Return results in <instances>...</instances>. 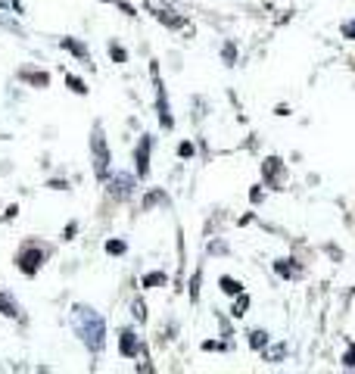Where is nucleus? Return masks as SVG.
<instances>
[{"instance_id":"obj_1","label":"nucleus","mask_w":355,"mask_h":374,"mask_svg":"<svg viewBox=\"0 0 355 374\" xmlns=\"http://www.w3.org/2000/svg\"><path fill=\"white\" fill-rule=\"evenodd\" d=\"M75 330H78V337L84 340V347H91L93 352L97 349H103V343H106V325H103V318H100L93 309L88 306H75Z\"/></svg>"},{"instance_id":"obj_2","label":"nucleus","mask_w":355,"mask_h":374,"mask_svg":"<svg viewBox=\"0 0 355 374\" xmlns=\"http://www.w3.org/2000/svg\"><path fill=\"white\" fill-rule=\"evenodd\" d=\"M91 150H93V172H97L100 178L110 172V150H106V141H103V131H93L91 138Z\"/></svg>"},{"instance_id":"obj_3","label":"nucleus","mask_w":355,"mask_h":374,"mask_svg":"<svg viewBox=\"0 0 355 374\" xmlns=\"http://www.w3.org/2000/svg\"><path fill=\"white\" fill-rule=\"evenodd\" d=\"M134 193V178L131 175H112L110 178V197H115V200H128Z\"/></svg>"},{"instance_id":"obj_4","label":"nucleus","mask_w":355,"mask_h":374,"mask_svg":"<svg viewBox=\"0 0 355 374\" xmlns=\"http://www.w3.org/2000/svg\"><path fill=\"white\" fill-rule=\"evenodd\" d=\"M41 262H44V253H41V250H25L22 259H19V265H22L25 275H34Z\"/></svg>"},{"instance_id":"obj_5","label":"nucleus","mask_w":355,"mask_h":374,"mask_svg":"<svg viewBox=\"0 0 355 374\" xmlns=\"http://www.w3.org/2000/svg\"><path fill=\"white\" fill-rule=\"evenodd\" d=\"M147 169H150V138H143L141 147H137V172L147 175Z\"/></svg>"},{"instance_id":"obj_6","label":"nucleus","mask_w":355,"mask_h":374,"mask_svg":"<svg viewBox=\"0 0 355 374\" xmlns=\"http://www.w3.org/2000/svg\"><path fill=\"white\" fill-rule=\"evenodd\" d=\"M0 312H4V315H10V318H16V315H19V306L13 303V299L6 297V293H0Z\"/></svg>"},{"instance_id":"obj_7","label":"nucleus","mask_w":355,"mask_h":374,"mask_svg":"<svg viewBox=\"0 0 355 374\" xmlns=\"http://www.w3.org/2000/svg\"><path fill=\"white\" fill-rule=\"evenodd\" d=\"M122 352H125V356H134L137 352V340H134V334H122Z\"/></svg>"},{"instance_id":"obj_8","label":"nucleus","mask_w":355,"mask_h":374,"mask_svg":"<svg viewBox=\"0 0 355 374\" xmlns=\"http://www.w3.org/2000/svg\"><path fill=\"white\" fill-rule=\"evenodd\" d=\"M278 271H280V275H293V278H299V269H296V265H287V262H278Z\"/></svg>"},{"instance_id":"obj_9","label":"nucleus","mask_w":355,"mask_h":374,"mask_svg":"<svg viewBox=\"0 0 355 374\" xmlns=\"http://www.w3.org/2000/svg\"><path fill=\"white\" fill-rule=\"evenodd\" d=\"M221 287H224L228 293H240V284H237V280H231V278H224V280H221Z\"/></svg>"},{"instance_id":"obj_10","label":"nucleus","mask_w":355,"mask_h":374,"mask_svg":"<svg viewBox=\"0 0 355 374\" xmlns=\"http://www.w3.org/2000/svg\"><path fill=\"white\" fill-rule=\"evenodd\" d=\"M106 250H110V253H125V243H122V240H110V243H106Z\"/></svg>"},{"instance_id":"obj_11","label":"nucleus","mask_w":355,"mask_h":374,"mask_svg":"<svg viewBox=\"0 0 355 374\" xmlns=\"http://www.w3.org/2000/svg\"><path fill=\"white\" fill-rule=\"evenodd\" d=\"M262 343H268V337L262 330H256V334H252V347H262Z\"/></svg>"},{"instance_id":"obj_12","label":"nucleus","mask_w":355,"mask_h":374,"mask_svg":"<svg viewBox=\"0 0 355 374\" xmlns=\"http://www.w3.org/2000/svg\"><path fill=\"white\" fill-rule=\"evenodd\" d=\"M63 44H66L69 50H75V53H78V56H82V53H84V47H82V44H75V41H69V38H66V41H63Z\"/></svg>"},{"instance_id":"obj_13","label":"nucleus","mask_w":355,"mask_h":374,"mask_svg":"<svg viewBox=\"0 0 355 374\" xmlns=\"http://www.w3.org/2000/svg\"><path fill=\"white\" fill-rule=\"evenodd\" d=\"M343 34H346V38H355V22H346L343 25Z\"/></svg>"},{"instance_id":"obj_14","label":"nucleus","mask_w":355,"mask_h":374,"mask_svg":"<svg viewBox=\"0 0 355 374\" xmlns=\"http://www.w3.org/2000/svg\"><path fill=\"white\" fill-rule=\"evenodd\" d=\"M69 84H72V88H75L78 94H84V84H82V82H78V78H69Z\"/></svg>"},{"instance_id":"obj_15","label":"nucleus","mask_w":355,"mask_h":374,"mask_svg":"<svg viewBox=\"0 0 355 374\" xmlns=\"http://www.w3.org/2000/svg\"><path fill=\"white\" fill-rule=\"evenodd\" d=\"M112 56L122 63V60H125V50H122V47H112Z\"/></svg>"},{"instance_id":"obj_16","label":"nucleus","mask_w":355,"mask_h":374,"mask_svg":"<svg viewBox=\"0 0 355 374\" xmlns=\"http://www.w3.org/2000/svg\"><path fill=\"white\" fill-rule=\"evenodd\" d=\"M346 365H355V347H352L349 352H346Z\"/></svg>"},{"instance_id":"obj_17","label":"nucleus","mask_w":355,"mask_h":374,"mask_svg":"<svg viewBox=\"0 0 355 374\" xmlns=\"http://www.w3.org/2000/svg\"><path fill=\"white\" fill-rule=\"evenodd\" d=\"M159 280H165V275H150V278H147V284H159Z\"/></svg>"},{"instance_id":"obj_18","label":"nucleus","mask_w":355,"mask_h":374,"mask_svg":"<svg viewBox=\"0 0 355 374\" xmlns=\"http://www.w3.org/2000/svg\"><path fill=\"white\" fill-rule=\"evenodd\" d=\"M243 309H246V297H243V299H240V303H237V306H234V315H240V312H243Z\"/></svg>"}]
</instances>
